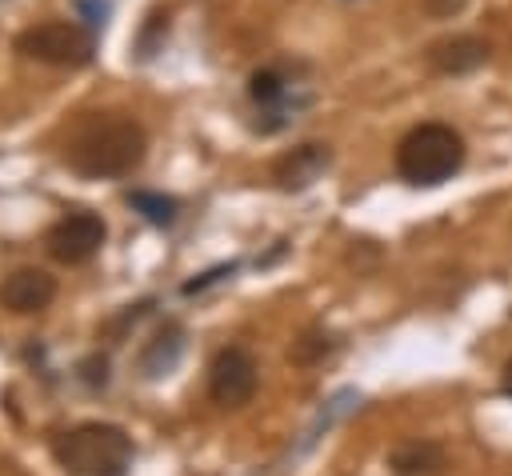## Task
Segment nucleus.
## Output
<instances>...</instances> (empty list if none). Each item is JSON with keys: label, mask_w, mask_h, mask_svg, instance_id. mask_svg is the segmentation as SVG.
Returning a JSON list of instances; mask_svg holds the SVG:
<instances>
[{"label": "nucleus", "mask_w": 512, "mask_h": 476, "mask_svg": "<svg viewBox=\"0 0 512 476\" xmlns=\"http://www.w3.org/2000/svg\"><path fill=\"white\" fill-rule=\"evenodd\" d=\"M148 136L124 112H88L64 140V164L88 180H116L144 164Z\"/></svg>", "instance_id": "f257e3e1"}, {"label": "nucleus", "mask_w": 512, "mask_h": 476, "mask_svg": "<svg viewBox=\"0 0 512 476\" xmlns=\"http://www.w3.org/2000/svg\"><path fill=\"white\" fill-rule=\"evenodd\" d=\"M464 164V136L452 124L424 120L408 128L396 144V172L412 188H440Z\"/></svg>", "instance_id": "f03ea898"}, {"label": "nucleus", "mask_w": 512, "mask_h": 476, "mask_svg": "<svg viewBox=\"0 0 512 476\" xmlns=\"http://www.w3.org/2000/svg\"><path fill=\"white\" fill-rule=\"evenodd\" d=\"M52 456L72 476H124L132 468V436L116 424L88 420L52 440Z\"/></svg>", "instance_id": "7ed1b4c3"}, {"label": "nucleus", "mask_w": 512, "mask_h": 476, "mask_svg": "<svg viewBox=\"0 0 512 476\" xmlns=\"http://www.w3.org/2000/svg\"><path fill=\"white\" fill-rule=\"evenodd\" d=\"M16 52L48 68H84L96 56V32L80 20H48L16 36Z\"/></svg>", "instance_id": "20e7f679"}, {"label": "nucleus", "mask_w": 512, "mask_h": 476, "mask_svg": "<svg viewBox=\"0 0 512 476\" xmlns=\"http://www.w3.org/2000/svg\"><path fill=\"white\" fill-rule=\"evenodd\" d=\"M248 100L256 108V132H280L300 104H308V92H300L296 80L284 76V68L268 64V68H256L248 76Z\"/></svg>", "instance_id": "39448f33"}, {"label": "nucleus", "mask_w": 512, "mask_h": 476, "mask_svg": "<svg viewBox=\"0 0 512 476\" xmlns=\"http://www.w3.org/2000/svg\"><path fill=\"white\" fill-rule=\"evenodd\" d=\"M104 236H108V224H104L96 212L76 208V212L60 216V220L48 228L44 244H48L52 260H60V264H88V260L104 248Z\"/></svg>", "instance_id": "423d86ee"}, {"label": "nucleus", "mask_w": 512, "mask_h": 476, "mask_svg": "<svg viewBox=\"0 0 512 476\" xmlns=\"http://www.w3.org/2000/svg\"><path fill=\"white\" fill-rule=\"evenodd\" d=\"M208 396L220 408H244L256 396V360L244 348H220L208 364Z\"/></svg>", "instance_id": "0eeeda50"}, {"label": "nucleus", "mask_w": 512, "mask_h": 476, "mask_svg": "<svg viewBox=\"0 0 512 476\" xmlns=\"http://www.w3.org/2000/svg\"><path fill=\"white\" fill-rule=\"evenodd\" d=\"M492 56V44L472 36V32H456V36H440L428 44L424 60L436 76H468L476 68H484Z\"/></svg>", "instance_id": "6e6552de"}, {"label": "nucleus", "mask_w": 512, "mask_h": 476, "mask_svg": "<svg viewBox=\"0 0 512 476\" xmlns=\"http://www.w3.org/2000/svg\"><path fill=\"white\" fill-rule=\"evenodd\" d=\"M332 164V148L328 144H300L292 152H284L272 164V180L280 192H304L308 184H316Z\"/></svg>", "instance_id": "1a4fd4ad"}, {"label": "nucleus", "mask_w": 512, "mask_h": 476, "mask_svg": "<svg viewBox=\"0 0 512 476\" xmlns=\"http://www.w3.org/2000/svg\"><path fill=\"white\" fill-rule=\"evenodd\" d=\"M56 296V280L44 272V268H16L12 276L0 280V304L16 316H28V312H44Z\"/></svg>", "instance_id": "9d476101"}, {"label": "nucleus", "mask_w": 512, "mask_h": 476, "mask_svg": "<svg viewBox=\"0 0 512 476\" xmlns=\"http://www.w3.org/2000/svg\"><path fill=\"white\" fill-rule=\"evenodd\" d=\"M392 476H444L448 460H444V448L432 444V440H408L392 452Z\"/></svg>", "instance_id": "9b49d317"}, {"label": "nucleus", "mask_w": 512, "mask_h": 476, "mask_svg": "<svg viewBox=\"0 0 512 476\" xmlns=\"http://www.w3.org/2000/svg\"><path fill=\"white\" fill-rule=\"evenodd\" d=\"M180 352H184V332H180V324H164L156 336H152V344L144 348V356H140V368H144V376H168L172 372V364L180 360Z\"/></svg>", "instance_id": "f8f14e48"}, {"label": "nucleus", "mask_w": 512, "mask_h": 476, "mask_svg": "<svg viewBox=\"0 0 512 476\" xmlns=\"http://www.w3.org/2000/svg\"><path fill=\"white\" fill-rule=\"evenodd\" d=\"M128 204H132L148 224H156V228H168V224L176 220V212H180V204H176L172 196H164V192H148V188L128 192Z\"/></svg>", "instance_id": "ddd939ff"}, {"label": "nucleus", "mask_w": 512, "mask_h": 476, "mask_svg": "<svg viewBox=\"0 0 512 476\" xmlns=\"http://www.w3.org/2000/svg\"><path fill=\"white\" fill-rule=\"evenodd\" d=\"M80 380H84L88 388H104V384H108V356H88V360L80 364Z\"/></svg>", "instance_id": "4468645a"}, {"label": "nucleus", "mask_w": 512, "mask_h": 476, "mask_svg": "<svg viewBox=\"0 0 512 476\" xmlns=\"http://www.w3.org/2000/svg\"><path fill=\"white\" fill-rule=\"evenodd\" d=\"M76 12L84 16V24L92 32H100L104 28V16H108V0H76Z\"/></svg>", "instance_id": "2eb2a0df"}, {"label": "nucleus", "mask_w": 512, "mask_h": 476, "mask_svg": "<svg viewBox=\"0 0 512 476\" xmlns=\"http://www.w3.org/2000/svg\"><path fill=\"white\" fill-rule=\"evenodd\" d=\"M236 272V264H220V268H208V272H200L196 280H188L184 284V296H192V292H204L208 284H216V280H224V276H232Z\"/></svg>", "instance_id": "dca6fc26"}, {"label": "nucleus", "mask_w": 512, "mask_h": 476, "mask_svg": "<svg viewBox=\"0 0 512 476\" xmlns=\"http://www.w3.org/2000/svg\"><path fill=\"white\" fill-rule=\"evenodd\" d=\"M468 0H424V8L432 12V16H452V12H460Z\"/></svg>", "instance_id": "f3484780"}, {"label": "nucleus", "mask_w": 512, "mask_h": 476, "mask_svg": "<svg viewBox=\"0 0 512 476\" xmlns=\"http://www.w3.org/2000/svg\"><path fill=\"white\" fill-rule=\"evenodd\" d=\"M500 384H504V392H508V396H512V360H508V364H504V376H500Z\"/></svg>", "instance_id": "a211bd4d"}]
</instances>
